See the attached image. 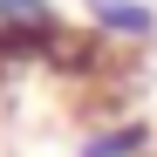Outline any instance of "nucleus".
Instances as JSON below:
<instances>
[{
	"mask_svg": "<svg viewBox=\"0 0 157 157\" xmlns=\"http://www.w3.org/2000/svg\"><path fill=\"white\" fill-rule=\"evenodd\" d=\"M157 150V130L150 123H96L82 144H75V157H150Z\"/></svg>",
	"mask_w": 157,
	"mask_h": 157,
	"instance_id": "nucleus-3",
	"label": "nucleus"
},
{
	"mask_svg": "<svg viewBox=\"0 0 157 157\" xmlns=\"http://www.w3.org/2000/svg\"><path fill=\"white\" fill-rule=\"evenodd\" d=\"M75 28L55 14V0H0V62H62Z\"/></svg>",
	"mask_w": 157,
	"mask_h": 157,
	"instance_id": "nucleus-1",
	"label": "nucleus"
},
{
	"mask_svg": "<svg viewBox=\"0 0 157 157\" xmlns=\"http://www.w3.org/2000/svg\"><path fill=\"white\" fill-rule=\"evenodd\" d=\"M82 14H89V28L102 41H123V48H144L157 34V7L150 0H82Z\"/></svg>",
	"mask_w": 157,
	"mask_h": 157,
	"instance_id": "nucleus-2",
	"label": "nucleus"
}]
</instances>
